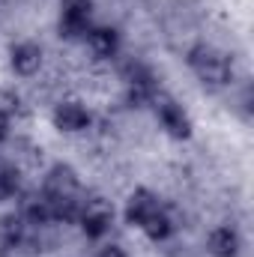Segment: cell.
I'll return each mask as SVG.
<instances>
[{"label": "cell", "mask_w": 254, "mask_h": 257, "mask_svg": "<svg viewBox=\"0 0 254 257\" xmlns=\"http://www.w3.org/2000/svg\"><path fill=\"white\" fill-rule=\"evenodd\" d=\"M126 218H129V224L141 227L153 242L168 239V236H171V230H174L171 215L165 212V206L159 203V197L150 192V189H138V192L129 197Z\"/></svg>", "instance_id": "obj_1"}, {"label": "cell", "mask_w": 254, "mask_h": 257, "mask_svg": "<svg viewBox=\"0 0 254 257\" xmlns=\"http://www.w3.org/2000/svg\"><path fill=\"white\" fill-rule=\"evenodd\" d=\"M189 66L197 75V81L206 84V87H227L233 81L230 60L221 51H215L212 45H194L189 51Z\"/></svg>", "instance_id": "obj_2"}, {"label": "cell", "mask_w": 254, "mask_h": 257, "mask_svg": "<svg viewBox=\"0 0 254 257\" xmlns=\"http://www.w3.org/2000/svg\"><path fill=\"white\" fill-rule=\"evenodd\" d=\"M111 221H114V206L105 200V197H90L81 203V212H78V224L81 230L90 236V239H99L111 230Z\"/></svg>", "instance_id": "obj_3"}, {"label": "cell", "mask_w": 254, "mask_h": 257, "mask_svg": "<svg viewBox=\"0 0 254 257\" xmlns=\"http://www.w3.org/2000/svg\"><path fill=\"white\" fill-rule=\"evenodd\" d=\"M93 27V0H63L60 33L66 39H84Z\"/></svg>", "instance_id": "obj_4"}, {"label": "cell", "mask_w": 254, "mask_h": 257, "mask_svg": "<svg viewBox=\"0 0 254 257\" xmlns=\"http://www.w3.org/2000/svg\"><path fill=\"white\" fill-rule=\"evenodd\" d=\"M150 105L156 108V117H159V123L165 126L168 135H174V138H189L191 135V120L177 99H171L165 93H156Z\"/></svg>", "instance_id": "obj_5"}, {"label": "cell", "mask_w": 254, "mask_h": 257, "mask_svg": "<svg viewBox=\"0 0 254 257\" xmlns=\"http://www.w3.org/2000/svg\"><path fill=\"white\" fill-rule=\"evenodd\" d=\"M42 194L48 200H66V197H75L78 194V177L69 165H54L45 180H42Z\"/></svg>", "instance_id": "obj_6"}, {"label": "cell", "mask_w": 254, "mask_h": 257, "mask_svg": "<svg viewBox=\"0 0 254 257\" xmlns=\"http://www.w3.org/2000/svg\"><path fill=\"white\" fill-rule=\"evenodd\" d=\"M9 63H12V72H15V75L30 78V75H36V72L42 69V48H39L36 42H21V45L12 48Z\"/></svg>", "instance_id": "obj_7"}, {"label": "cell", "mask_w": 254, "mask_h": 257, "mask_svg": "<svg viewBox=\"0 0 254 257\" xmlns=\"http://www.w3.org/2000/svg\"><path fill=\"white\" fill-rule=\"evenodd\" d=\"M54 126L60 132H84L90 126V111L81 102H60L54 108Z\"/></svg>", "instance_id": "obj_8"}, {"label": "cell", "mask_w": 254, "mask_h": 257, "mask_svg": "<svg viewBox=\"0 0 254 257\" xmlns=\"http://www.w3.org/2000/svg\"><path fill=\"white\" fill-rule=\"evenodd\" d=\"M206 248H209V254L212 257H236L239 254V248H242V239H239L236 227L221 224V227H215V230L209 233Z\"/></svg>", "instance_id": "obj_9"}, {"label": "cell", "mask_w": 254, "mask_h": 257, "mask_svg": "<svg viewBox=\"0 0 254 257\" xmlns=\"http://www.w3.org/2000/svg\"><path fill=\"white\" fill-rule=\"evenodd\" d=\"M84 42L90 45V51L96 54V57H102V60H108V57H114L117 54V48H120V36H117V30L114 27H90V33L84 36Z\"/></svg>", "instance_id": "obj_10"}, {"label": "cell", "mask_w": 254, "mask_h": 257, "mask_svg": "<svg viewBox=\"0 0 254 257\" xmlns=\"http://www.w3.org/2000/svg\"><path fill=\"white\" fill-rule=\"evenodd\" d=\"M24 233H27V224L21 215H3L0 218V254H9L18 245H24Z\"/></svg>", "instance_id": "obj_11"}, {"label": "cell", "mask_w": 254, "mask_h": 257, "mask_svg": "<svg viewBox=\"0 0 254 257\" xmlns=\"http://www.w3.org/2000/svg\"><path fill=\"white\" fill-rule=\"evenodd\" d=\"M18 186H21V174L12 162H3L0 159V203L15 197L18 194Z\"/></svg>", "instance_id": "obj_12"}, {"label": "cell", "mask_w": 254, "mask_h": 257, "mask_svg": "<svg viewBox=\"0 0 254 257\" xmlns=\"http://www.w3.org/2000/svg\"><path fill=\"white\" fill-rule=\"evenodd\" d=\"M18 105H21L18 93H15V90H6V87H0V114H3V117H12V114L18 111Z\"/></svg>", "instance_id": "obj_13"}, {"label": "cell", "mask_w": 254, "mask_h": 257, "mask_svg": "<svg viewBox=\"0 0 254 257\" xmlns=\"http://www.w3.org/2000/svg\"><path fill=\"white\" fill-rule=\"evenodd\" d=\"M96 257H126V251H123L120 245H105V248H102Z\"/></svg>", "instance_id": "obj_14"}, {"label": "cell", "mask_w": 254, "mask_h": 257, "mask_svg": "<svg viewBox=\"0 0 254 257\" xmlns=\"http://www.w3.org/2000/svg\"><path fill=\"white\" fill-rule=\"evenodd\" d=\"M6 135H9V117H3V114H0V144L6 141Z\"/></svg>", "instance_id": "obj_15"}]
</instances>
